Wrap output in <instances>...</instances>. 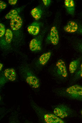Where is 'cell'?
<instances>
[{
	"label": "cell",
	"instance_id": "obj_1",
	"mask_svg": "<svg viewBox=\"0 0 82 123\" xmlns=\"http://www.w3.org/2000/svg\"><path fill=\"white\" fill-rule=\"evenodd\" d=\"M19 69L22 76L28 84L34 88L39 87L40 86L39 80L28 66H22Z\"/></svg>",
	"mask_w": 82,
	"mask_h": 123
},
{
	"label": "cell",
	"instance_id": "obj_2",
	"mask_svg": "<svg viewBox=\"0 0 82 123\" xmlns=\"http://www.w3.org/2000/svg\"><path fill=\"white\" fill-rule=\"evenodd\" d=\"M62 95L70 99L82 101V86L77 84L67 88Z\"/></svg>",
	"mask_w": 82,
	"mask_h": 123
},
{
	"label": "cell",
	"instance_id": "obj_3",
	"mask_svg": "<svg viewBox=\"0 0 82 123\" xmlns=\"http://www.w3.org/2000/svg\"><path fill=\"white\" fill-rule=\"evenodd\" d=\"M71 112L70 109L66 105L61 104L56 107L53 110L54 114L62 119L67 117Z\"/></svg>",
	"mask_w": 82,
	"mask_h": 123
},
{
	"label": "cell",
	"instance_id": "obj_4",
	"mask_svg": "<svg viewBox=\"0 0 82 123\" xmlns=\"http://www.w3.org/2000/svg\"><path fill=\"white\" fill-rule=\"evenodd\" d=\"M45 121L47 123H64L62 119L54 114L47 113L45 114L43 116Z\"/></svg>",
	"mask_w": 82,
	"mask_h": 123
},
{
	"label": "cell",
	"instance_id": "obj_5",
	"mask_svg": "<svg viewBox=\"0 0 82 123\" xmlns=\"http://www.w3.org/2000/svg\"><path fill=\"white\" fill-rule=\"evenodd\" d=\"M23 21L21 17L18 15L11 19L10 25L13 30L16 31L21 27Z\"/></svg>",
	"mask_w": 82,
	"mask_h": 123
},
{
	"label": "cell",
	"instance_id": "obj_6",
	"mask_svg": "<svg viewBox=\"0 0 82 123\" xmlns=\"http://www.w3.org/2000/svg\"><path fill=\"white\" fill-rule=\"evenodd\" d=\"M56 66L60 75L63 77L66 78L68 75V73L66 64L64 61L59 59L57 62Z\"/></svg>",
	"mask_w": 82,
	"mask_h": 123
},
{
	"label": "cell",
	"instance_id": "obj_7",
	"mask_svg": "<svg viewBox=\"0 0 82 123\" xmlns=\"http://www.w3.org/2000/svg\"><path fill=\"white\" fill-rule=\"evenodd\" d=\"M49 38L51 43L53 45H56L58 43L59 35L57 30L55 26H53L51 28Z\"/></svg>",
	"mask_w": 82,
	"mask_h": 123
},
{
	"label": "cell",
	"instance_id": "obj_8",
	"mask_svg": "<svg viewBox=\"0 0 82 123\" xmlns=\"http://www.w3.org/2000/svg\"><path fill=\"white\" fill-rule=\"evenodd\" d=\"M4 76L8 80L11 81L15 80L16 74L15 70L13 68H9L5 69L4 72Z\"/></svg>",
	"mask_w": 82,
	"mask_h": 123
},
{
	"label": "cell",
	"instance_id": "obj_9",
	"mask_svg": "<svg viewBox=\"0 0 82 123\" xmlns=\"http://www.w3.org/2000/svg\"><path fill=\"white\" fill-rule=\"evenodd\" d=\"M78 28V25L76 23L73 21H71L68 22L63 29L66 32L72 33L77 31Z\"/></svg>",
	"mask_w": 82,
	"mask_h": 123
},
{
	"label": "cell",
	"instance_id": "obj_10",
	"mask_svg": "<svg viewBox=\"0 0 82 123\" xmlns=\"http://www.w3.org/2000/svg\"><path fill=\"white\" fill-rule=\"evenodd\" d=\"M28 32L29 34L33 35L38 34L40 31V24L37 22H34L29 25L27 28Z\"/></svg>",
	"mask_w": 82,
	"mask_h": 123
},
{
	"label": "cell",
	"instance_id": "obj_11",
	"mask_svg": "<svg viewBox=\"0 0 82 123\" xmlns=\"http://www.w3.org/2000/svg\"><path fill=\"white\" fill-rule=\"evenodd\" d=\"M30 50L32 51L40 50L41 48V42L40 41L36 39H32L29 44Z\"/></svg>",
	"mask_w": 82,
	"mask_h": 123
},
{
	"label": "cell",
	"instance_id": "obj_12",
	"mask_svg": "<svg viewBox=\"0 0 82 123\" xmlns=\"http://www.w3.org/2000/svg\"><path fill=\"white\" fill-rule=\"evenodd\" d=\"M64 4L67 13L71 15H73L75 10L74 1L73 0H65Z\"/></svg>",
	"mask_w": 82,
	"mask_h": 123
},
{
	"label": "cell",
	"instance_id": "obj_13",
	"mask_svg": "<svg viewBox=\"0 0 82 123\" xmlns=\"http://www.w3.org/2000/svg\"><path fill=\"white\" fill-rule=\"evenodd\" d=\"M51 55V53L49 52L43 53L39 58L38 62L42 66L45 65L50 59Z\"/></svg>",
	"mask_w": 82,
	"mask_h": 123
},
{
	"label": "cell",
	"instance_id": "obj_14",
	"mask_svg": "<svg viewBox=\"0 0 82 123\" xmlns=\"http://www.w3.org/2000/svg\"><path fill=\"white\" fill-rule=\"evenodd\" d=\"M79 62V59H78L73 60L70 63L69 66V70L70 73L73 74L75 71Z\"/></svg>",
	"mask_w": 82,
	"mask_h": 123
},
{
	"label": "cell",
	"instance_id": "obj_15",
	"mask_svg": "<svg viewBox=\"0 0 82 123\" xmlns=\"http://www.w3.org/2000/svg\"><path fill=\"white\" fill-rule=\"evenodd\" d=\"M31 13L34 18L36 20H38L41 17L42 11L39 8L36 7L32 10Z\"/></svg>",
	"mask_w": 82,
	"mask_h": 123
},
{
	"label": "cell",
	"instance_id": "obj_16",
	"mask_svg": "<svg viewBox=\"0 0 82 123\" xmlns=\"http://www.w3.org/2000/svg\"><path fill=\"white\" fill-rule=\"evenodd\" d=\"M13 35L12 31L9 29H7L5 33V40L7 43H10L13 38Z\"/></svg>",
	"mask_w": 82,
	"mask_h": 123
},
{
	"label": "cell",
	"instance_id": "obj_17",
	"mask_svg": "<svg viewBox=\"0 0 82 123\" xmlns=\"http://www.w3.org/2000/svg\"><path fill=\"white\" fill-rule=\"evenodd\" d=\"M18 11L16 9L11 10L5 16V18L7 19H11L18 15Z\"/></svg>",
	"mask_w": 82,
	"mask_h": 123
},
{
	"label": "cell",
	"instance_id": "obj_18",
	"mask_svg": "<svg viewBox=\"0 0 82 123\" xmlns=\"http://www.w3.org/2000/svg\"><path fill=\"white\" fill-rule=\"evenodd\" d=\"M5 29L4 25L3 23L0 24V37H1L3 36L5 33Z\"/></svg>",
	"mask_w": 82,
	"mask_h": 123
},
{
	"label": "cell",
	"instance_id": "obj_19",
	"mask_svg": "<svg viewBox=\"0 0 82 123\" xmlns=\"http://www.w3.org/2000/svg\"><path fill=\"white\" fill-rule=\"evenodd\" d=\"M7 4L3 1L0 0V9H5L6 7Z\"/></svg>",
	"mask_w": 82,
	"mask_h": 123
},
{
	"label": "cell",
	"instance_id": "obj_20",
	"mask_svg": "<svg viewBox=\"0 0 82 123\" xmlns=\"http://www.w3.org/2000/svg\"><path fill=\"white\" fill-rule=\"evenodd\" d=\"M42 1L44 5L46 7L49 5L51 1L50 0H43Z\"/></svg>",
	"mask_w": 82,
	"mask_h": 123
},
{
	"label": "cell",
	"instance_id": "obj_21",
	"mask_svg": "<svg viewBox=\"0 0 82 123\" xmlns=\"http://www.w3.org/2000/svg\"><path fill=\"white\" fill-rule=\"evenodd\" d=\"M78 77L82 78V63L80 65V70L78 73Z\"/></svg>",
	"mask_w": 82,
	"mask_h": 123
},
{
	"label": "cell",
	"instance_id": "obj_22",
	"mask_svg": "<svg viewBox=\"0 0 82 123\" xmlns=\"http://www.w3.org/2000/svg\"><path fill=\"white\" fill-rule=\"evenodd\" d=\"M17 1V0H9L8 2L11 5H15L16 4Z\"/></svg>",
	"mask_w": 82,
	"mask_h": 123
},
{
	"label": "cell",
	"instance_id": "obj_23",
	"mask_svg": "<svg viewBox=\"0 0 82 123\" xmlns=\"http://www.w3.org/2000/svg\"><path fill=\"white\" fill-rule=\"evenodd\" d=\"M3 64L1 63H0V71H1L3 67Z\"/></svg>",
	"mask_w": 82,
	"mask_h": 123
},
{
	"label": "cell",
	"instance_id": "obj_24",
	"mask_svg": "<svg viewBox=\"0 0 82 123\" xmlns=\"http://www.w3.org/2000/svg\"><path fill=\"white\" fill-rule=\"evenodd\" d=\"M81 113L82 115V110L81 111Z\"/></svg>",
	"mask_w": 82,
	"mask_h": 123
}]
</instances>
